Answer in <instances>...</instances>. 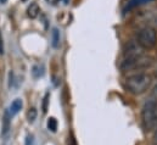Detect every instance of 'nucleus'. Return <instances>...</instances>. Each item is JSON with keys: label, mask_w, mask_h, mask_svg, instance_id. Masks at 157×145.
Listing matches in <instances>:
<instances>
[{"label": "nucleus", "mask_w": 157, "mask_h": 145, "mask_svg": "<svg viewBox=\"0 0 157 145\" xmlns=\"http://www.w3.org/2000/svg\"><path fill=\"white\" fill-rule=\"evenodd\" d=\"M10 117H11L10 112L6 111V112L4 113V118H2V134H4V135H5V134L9 132V129H10Z\"/></svg>", "instance_id": "obj_8"}, {"label": "nucleus", "mask_w": 157, "mask_h": 145, "mask_svg": "<svg viewBox=\"0 0 157 145\" xmlns=\"http://www.w3.org/2000/svg\"><path fill=\"white\" fill-rule=\"evenodd\" d=\"M48 128L51 132H56V129H57V121H56L55 117H50L48 120Z\"/></svg>", "instance_id": "obj_10"}, {"label": "nucleus", "mask_w": 157, "mask_h": 145, "mask_svg": "<svg viewBox=\"0 0 157 145\" xmlns=\"http://www.w3.org/2000/svg\"><path fill=\"white\" fill-rule=\"evenodd\" d=\"M23 1H26V0H23Z\"/></svg>", "instance_id": "obj_17"}, {"label": "nucleus", "mask_w": 157, "mask_h": 145, "mask_svg": "<svg viewBox=\"0 0 157 145\" xmlns=\"http://www.w3.org/2000/svg\"><path fill=\"white\" fill-rule=\"evenodd\" d=\"M68 145H77V142H76V139H75L73 134H71V137H70V140H68Z\"/></svg>", "instance_id": "obj_13"}, {"label": "nucleus", "mask_w": 157, "mask_h": 145, "mask_svg": "<svg viewBox=\"0 0 157 145\" xmlns=\"http://www.w3.org/2000/svg\"><path fill=\"white\" fill-rule=\"evenodd\" d=\"M151 83H152V77L149 73L138 72L128 76L124 82V85L130 94L140 95L144 94L151 87Z\"/></svg>", "instance_id": "obj_1"}, {"label": "nucleus", "mask_w": 157, "mask_h": 145, "mask_svg": "<svg viewBox=\"0 0 157 145\" xmlns=\"http://www.w3.org/2000/svg\"><path fill=\"white\" fill-rule=\"evenodd\" d=\"M37 110L34 109V108H32V109H29V111L27 112V118H28V122L29 123H32V122H34V120L37 118Z\"/></svg>", "instance_id": "obj_11"}, {"label": "nucleus", "mask_w": 157, "mask_h": 145, "mask_svg": "<svg viewBox=\"0 0 157 145\" xmlns=\"http://www.w3.org/2000/svg\"><path fill=\"white\" fill-rule=\"evenodd\" d=\"M48 103H49V94H46L43 99V112L44 113L48 111Z\"/></svg>", "instance_id": "obj_12"}, {"label": "nucleus", "mask_w": 157, "mask_h": 145, "mask_svg": "<svg viewBox=\"0 0 157 145\" xmlns=\"http://www.w3.org/2000/svg\"><path fill=\"white\" fill-rule=\"evenodd\" d=\"M151 64H152V59L150 56L144 55L140 51V53H136V54H133V55L124 56V60L121 64V69H122V71L141 70V69L151 66Z\"/></svg>", "instance_id": "obj_2"}, {"label": "nucleus", "mask_w": 157, "mask_h": 145, "mask_svg": "<svg viewBox=\"0 0 157 145\" xmlns=\"http://www.w3.org/2000/svg\"><path fill=\"white\" fill-rule=\"evenodd\" d=\"M40 12V7L37 2H32L27 9V15L29 18H37Z\"/></svg>", "instance_id": "obj_5"}, {"label": "nucleus", "mask_w": 157, "mask_h": 145, "mask_svg": "<svg viewBox=\"0 0 157 145\" xmlns=\"http://www.w3.org/2000/svg\"><path fill=\"white\" fill-rule=\"evenodd\" d=\"M0 54H1V55L4 54V46H2V38H1V34H0Z\"/></svg>", "instance_id": "obj_15"}, {"label": "nucleus", "mask_w": 157, "mask_h": 145, "mask_svg": "<svg viewBox=\"0 0 157 145\" xmlns=\"http://www.w3.org/2000/svg\"><path fill=\"white\" fill-rule=\"evenodd\" d=\"M51 44L54 48H57L60 45V32L57 28H54L51 32Z\"/></svg>", "instance_id": "obj_9"}, {"label": "nucleus", "mask_w": 157, "mask_h": 145, "mask_svg": "<svg viewBox=\"0 0 157 145\" xmlns=\"http://www.w3.org/2000/svg\"><path fill=\"white\" fill-rule=\"evenodd\" d=\"M0 1H1V2H2V4H5V2H6V1H7V0H0Z\"/></svg>", "instance_id": "obj_16"}, {"label": "nucleus", "mask_w": 157, "mask_h": 145, "mask_svg": "<svg viewBox=\"0 0 157 145\" xmlns=\"http://www.w3.org/2000/svg\"><path fill=\"white\" fill-rule=\"evenodd\" d=\"M22 106H23V103H22L21 99H16V100H13V101L11 103V105H10V115H11V116L16 115L20 110L22 109Z\"/></svg>", "instance_id": "obj_7"}, {"label": "nucleus", "mask_w": 157, "mask_h": 145, "mask_svg": "<svg viewBox=\"0 0 157 145\" xmlns=\"http://www.w3.org/2000/svg\"><path fill=\"white\" fill-rule=\"evenodd\" d=\"M150 1H152V0H129L128 2H127V5H125V7H124V12H127V11H129V10H132V9H134V7H136V6H140V5H144V4H147V2H150Z\"/></svg>", "instance_id": "obj_6"}, {"label": "nucleus", "mask_w": 157, "mask_h": 145, "mask_svg": "<svg viewBox=\"0 0 157 145\" xmlns=\"http://www.w3.org/2000/svg\"><path fill=\"white\" fill-rule=\"evenodd\" d=\"M152 144L157 145V128H156V131L154 132V135H152Z\"/></svg>", "instance_id": "obj_14"}, {"label": "nucleus", "mask_w": 157, "mask_h": 145, "mask_svg": "<svg viewBox=\"0 0 157 145\" xmlns=\"http://www.w3.org/2000/svg\"><path fill=\"white\" fill-rule=\"evenodd\" d=\"M141 121L145 131L151 132L157 128V99L149 100L141 111Z\"/></svg>", "instance_id": "obj_3"}, {"label": "nucleus", "mask_w": 157, "mask_h": 145, "mask_svg": "<svg viewBox=\"0 0 157 145\" xmlns=\"http://www.w3.org/2000/svg\"><path fill=\"white\" fill-rule=\"evenodd\" d=\"M136 43L141 49L149 50L157 44V32L152 27H144L138 32Z\"/></svg>", "instance_id": "obj_4"}]
</instances>
